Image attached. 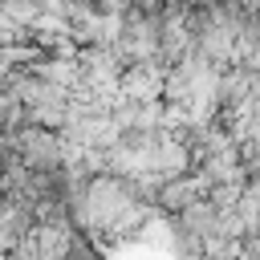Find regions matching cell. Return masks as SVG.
Wrapping results in <instances>:
<instances>
[{
	"mask_svg": "<svg viewBox=\"0 0 260 260\" xmlns=\"http://www.w3.org/2000/svg\"><path fill=\"white\" fill-rule=\"evenodd\" d=\"M207 191H211V183H207L203 175H179V179L162 183L158 203H162V207H171V211H187L191 203L207 199Z\"/></svg>",
	"mask_w": 260,
	"mask_h": 260,
	"instance_id": "3957f363",
	"label": "cell"
},
{
	"mask_svg": "<svg viewBox=\"0 0 260 260\" xmlns=\"http://www.w3.org/2000/svg\"><path fill=\"white\" fill-rule=\"evenodd\" d=\"M16 154H20V167L28 175H41V171H53L57 158H61V146H57V134L53 130H41V126H24L16 138H12Z\"/></svg>",
	"mask_w": 260,
	"mask_h": 260,
	"instance_id": "7a4b0ae2",
	"label": "cell"
},
{
	"mask_svg": "<svg viewBox=\"0 0 260 260\" xmlns=\"http://www.w3.org/2000/svg\"><path fill=\"white\" fill-rule=\"evenodd\" d=\"M162 81H167V65L146 61V65H130L118 77V98L130 106H146V102H162Z\"/></svg>",
	"mask_w": 260,
	"mask_h": 260,
	"instance_id": "6da1fadb",
	"label": "cell"
}]
</instances>
